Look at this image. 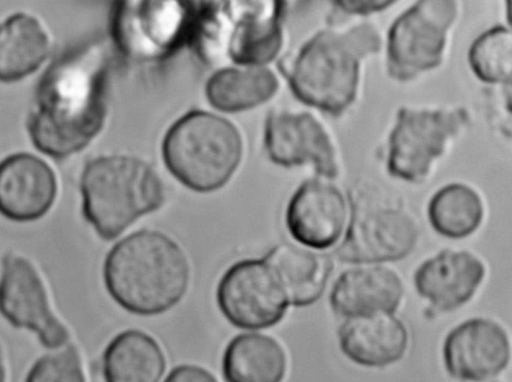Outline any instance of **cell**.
Wrapping results in <instances>:
<instances>
[{
	"instance_id": "6da1fadb",
	"label": "cell",
	"mask_w": 512,
	"mask_h": 382,
	"mask_svg": "<svg viewBox=\"0 0 512 382\" xmlns=\"http://www.w3.org/2000/svg\"><path fill=\"white\" fill-rule=\"evenodd\" d=\"M107 59L92 46L63 55L41 77L26 126L34 146L62 159L85 148L103 127Z\"/></svg>"
},
{
	"instance_id": "7a4b0ae2",
	"label": "cell",
	"mask_w": 512,
	"mask_h": 382,
	"mask_svg": "<svg viewBox=\"0 0 512 382\" xmlns=\"http://www.w3.org/2000/svg\"><path fill=\"white\" fill-rule=\"evenodd\" d=\"M102 275L108 294L121 308L139 316H155L183 299L190 282V265L173 238L145 228L110 248Z\"/></svg>"
},
{
	"instance_id": "3957f363",
	"label": "cell",
	"mask_w": 512,
	"mask_h": 382,
	"mask_svg": "<svg viewBox=\"0 0 512 382\" xmlns=\"http://www.w3.org/2000/svg\"><path fill=\"white\" fill-rule=\"evenodd\" d=\"M381 47V35L370 23L331 27L305 41L282 71L299 101L339 116L356 99L362 62Z\"/></svg>"
},
{
	"instance_id": "277c9868",
	"label": "cell",
	"mask_w": 512,
	"mask_h": 382,
	"mask_svg": "<svg viewBox=\"0 0 512 382\" xmlns=\"http://www.w3.org/2000/svg\"><path fill=\"white\" fill-rule=\"evenodd\" d=\"M80 190L84 218L106 241L117 238L165 201L164 185L155 169L129 155H103L88 161Z\"/></svg>"
},
{
	"instance_id": "5b68a950",
	"label": "cell",
	"mask_w": 512,
	"mask_h": 382,
	"mask_svg": "<svg viewBox=\"0 0 512 382\" xmlns=\"http://www.w3.org/2000/svg\"><path fill=\"white\" fill-rule=\"evenodd\" d=\"M162 157L170 173L187 188L209 193L222 188L243 156V139L226 118L191 110L175 121L162 141Z\"/></svg>"
},
{
	"instance_id": "8992f818",
	"label": "cell",
	"mask_w": 512,
	"mask_h": 382,
	"mask_svg": "<svg viewBox=\"0 0 512 382\" xmlns=\"http://www.w3.org/2000/svg\"><path fill=\"white\" fill-rule=\"evenodd\" d=\"M349 220L339 259L376 264L403 259L414 249L418 230L412 218L385 196L373 182L354 184L347 196Z\"/></svg>"
},
{
	"instance_id": "52a82bcc",
	"label": "cell",
	"mask_w": 512,
	"mask_h": 382,
	"mask_svg": "<svg viewBox=\"0 0 512 382\" xmlns=\"http://www.w3.org/2000/svg\"><path fill=\"white\" fill-rule=\"evenodd\" d=\"M216 301L227 321L246 330L277 324L290 305L281 280L263 257L231 265L218 282Z\"/></svg>"
},
{
	"instance_id": "ba28073f",
	"label": "cell",
	"mask_w": 512,
	"mask_h": 382,
	"mask_svg": "<svg viewBox=\"0 0 512 382\" xmlns=\"http://www.w3.org/2000/svg\"><path fill=\"white\" fill-rule=\"evenodd\" d=\"M455 10L453 1H420L395 19L386 46L390 77L407 81L440 63Z\"/></svg>"
},
{
	"instance_id": "9c48e42d",
	"label": "cell",
	"mask_w": 512,
	"mask_h": 382,
	"mask_svg": "<svg viewBox=\"0 0 512 382\" xmlns=\"http://www.w3.org/2000/svg\"><path fill=\"white\" fill-rule=\"evenodd\" d=\"M112 23L113 37L133 58L156 59L189 41L194 9L187 1L119 2Z\"/></svg>"
},
{
	"instance_id": "30bf717a",
	"label": "cell",
	"mask_w": 512,
	"mask_h": 382,
	"mask_svg": "<svg viewBox=\"0 0 512 382\" xmlns=\"http://www.w3.org/2000/svg\"><path fill=\"white\" fill-rule=\"evenodd\" d=\"M268 158L283 167L312 165L317 177L339 174V157L332 137L312 113L284 108L271 110L264 126Z\"/></svg>"
},
{
	"instance_id": "8fae6325",
	"label": "cell",
	"mask_w": 512,
	"mask_h": 382,
	"mask_svg": "<svg viewBox=\"0 0 512 382\" xmlns=\"http://www.w3.org/2000/svg\"><path fill=\"white\" fill-rule=\"evenodd\" d=\"M463 119V112L400 109L388 139V172L410 182L422 180Z\"/></svg>"
},
{
	"instance_id": "7c38bea8",
	"label": "cell",
	"mask_w": 512,
	"mask_h": 382,
	"mask_svg": "<svg viewBox=\"0 0 512 382\" xmlns=\"http://www.w3.org/2000/svg\"><path fill=\"white\" fill-rule=\"evenodd\" d=\"M1 312L14 327L34 332L47 349H58L70 340L68 329L49 306L36 268L18 254H6L2 260Z\"/></svg>"
},
{
	"instance_id": "4fadbf2b",
	"label": "cell",
	"mask_w": 512,
	"mask_h": 382,
	"mask_svg": "<svg viewBox=\"0 0 512 382\" xmlns=\"http://www.w3.org/2000/svg\"><path fill=\"white\" fill-rule=\"evenodd\" d=\"M349 203L337 186L321 177L304 181L291 196L285 222L300 244L321 250L335 245L346 231Z\"/></svg>"
},
{
	"instance_id": "5bb4252c",
	"label": "cell",
	"mask_w": 512,
	"mask_h": 382,
	"mask_svg": "<svg viewBox=\"0 0 512 382\" xmlns=\"http://www.w3.org/2000/svg\"><path fill=\"white\" fill-rule=\"evenodd\" d=\"M511 345L506 331L486 318H472L453 328L443 344V360L451 377L482 382L509 364Z\"/></svg>"
},
{
	"instance_id": "9a60e30c",
	"label": "cell",
	"mask_w": 512,
	"mask_h": 382,
	"mask_svg": "<svg viewBox=\"0 0 512 382\" xmlns=\"http://www.w3.org/2000/svg\"><path fill=\"white\" fill-rule=\"evenodd\" d=\"M239 4L233 7L226 56L236 66H267L284 45L286 2L243 1Z\"/></svg>"
},
{
	"instance_id": "2e32d148",
	"label": "cell",
	"mask_w": 512,
	"mask_h": 382,
	"mask_svg": "<svg viewBox=\"0 0 512 382\" xmlns=\"http://www.w3.org/2000/svg\"><path fill=\"white\" fill-rule=\"evenodd\" d=\"M0 170V210L16 222L43 217L57 195V181L49 165L35 155L16 153L5 158Z\"/></svg>"
},
{
	"instance_id": "e0dca14e",
	"label": "cell",
	"mask_w": 512,
	"mask_h": 382,
	"mask_svg": "<svg viewBox=\"0 0 512 382\" xmlns=\"http://www.w3.org/2000/svg\"><path fill=\"white\" fill-rule=\"evenodd\" d=\"M484 276L485 266L470 252L443 250L416 269L414 285L434 308L450 312L473 297Z\"/></svg>"
},
{
	"instance_id": "ac0fdd59",
	"label": "cell",
	"mask_w": 512,
	"mask_h": 382,
	"mask_svg": "<svg viewBox=\"0 0 512 382\" xmlns=\"http://www.w3.org/2000/svg\"><path fill=\"white\" fill-rule=\"evenodd\" d=\"M403 291L394 271L366 264L344 271L334 282L329 301L334 312L345 318L394 313Z\"/></svg>"
},
{
	"instance_id": "d6986e66",
	"label": "cell",
	"mask_w": 512,
	"mask_h": 382,
	"mask_svg": "<svg viewBox=\"0 0 512 382\" xmlns=\"http://www.w3.org/2000/svg\"><path fill=\"white\" fill-rule=\"evenodd\" d=\"M344 355L358 365L384 367L402 358L408 332L394 313L345 318L338 330Z\"/></svg>"
},
{
	"instance_id": "ffe728a7",
	"label": "cell",
	"mask_w": 512,
	"mask_h": 382,
	"mask_svg": "<svg viewBox=\"0 0 512 382\" xmlns=\"http://www.w3.org/2000/svg\"><path fill=\"white\" fill-rule=\"evenodd\" d=\"M165 370L163 349L155 338L139 329L118 333L103 351L105 382H160Z\"/></svg>"
},
{
	"instance_id": "44dd1931",
	"label": "cell",
	"mask_w": 512,
	"mask_h": 382,
	"mask_svg": "<svg viewBox=\"0 0 512 382\" xmlns=\"http://www.w3.org/2000/svg\"><path fill=\"white\" fill-rule=\"evenodd\" d=\"M263 258L281 280L290 304L297 307L322 296L332 271L329 257L290 243L275 245Z\"/></svg>"
},
{
	"instance_id": "7402d4cb",
	"label": "cell",
	"mask_w": 512,
	"mask_h": 382,
	"mask_svg": "<svg viewBox=\"0 0 512 382\" xmlns=\"http://www.w3.org/2000/svg\"><path fill=\"white\" fill-rule=\"evenodd\" d=\"M287 367L282 346L260 333H242L227 344L222 357L226 382H281Z\"/></svg>"
},
{
	"instance_id": "603a6c76",
	"label": "cell",
	"mask_w": 512,
	"mask_h": 382,
	"mask_svg": "<svg viewBox=\"0 0 512 382\" xmlns=\"http://www.w3.org/2000/svg\"><path fill=\"white\" fill-rule=\"evenodd\" d=\"M279 86L278 77L267 66L224 67L208 78L205 95L215 109L236 113L269 101Z\"/></svg>"
},
{
	"instance_id": "cb8c5ba5",
	"label": "cell",
	"mask_w": 512,
	"mask_h": 382,
	"mask_svg": "<svg viewBox=\"0 0 512 382\" xmlns=\"http://www.w3.org/2000/svg\"><path fill=\"white\" fill-rule=\"evenodd\" d=\"M50 41L40 22L26 13H15L1 25L0 79L14 82L33 73L47 58Z\"/></svg>"
},
{
	"instance_id": "d4e9b609",
	"label": "cell",
	"mask_w": 512,
	"mask_h": 382,
	"mask_svg": "<svg viewBox=\"0 0 512 382\" xmlns=\"http://www.w3.org/2000/svg\"><path fill=\"white\" fill-rule=\"evenodd\" d=\"M428 217L437 233L459 239L472 234L479 227L483 206L473 189L453 183L433 195L428 205Z\"/></svg>"
},
{
	"instance_id": "484cf974",
	"label": "cell",
	"mask_w": 512,
	"mask_h": 382,
	"mask_svg": "<svg viewBox=\"0 0 512 382\" xmlns=\"http://www.w3.org/2000/svg\"><path fill=\"white\" fill-rule=\"evenodd\" d=\"M470 61L484 80L500 81L512 76V33L503 28L487 32L475 42Z\"/></svg>"
},
{
	"instance_id": "4316f807",
	"label": "cell",
	"mask_w": 512,
	"mask_h": 382,
	"mask_svg": "<svg viewBox=\"0 0 512 382\" xmlns=\"http://www.w3.org/2000/svg\"><path fill=\"white\" fill-rule=\"evenodd\" d=\"M25 382H86L77 348L69 344L41 356L29 369Z\"/></svg>"
},
{
	"instance_id": "83f0119b",
	"label": "cell",
	"mask_w": 512,
	"mask_h": 382,
	"mask_svg": "<svg viewBox=\"0 0 512 382\" xmlns=\"http://www.w3.org/2000/svg\"><path fill=\"white\" fill-rule=\"evenodd\" d=\"M163 382H218L207 369L194 364H181L174 367Z\"/></svg>"
},
{
	"instance_id": "f1b7e54d",
	"label": "cell",
	"mask_w": 512,
	"mask_h": 382,
	"mask_svg": "<svg viewBox=\"0 0 512 382\" xmlns=\"http://www.w3.org/2000/svg\"><path fill=\"white\" fill-rule=\"evenodd\" d=\"M393 1H334L332 2L337 11L346 15H369L381 12L390 5Z\"/></svg>"
}]
</instances>
